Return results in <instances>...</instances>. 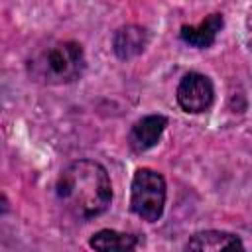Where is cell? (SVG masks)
<instances>
[{"mask_svg": "<svg viewBox=\"0 0 252 252\" xmlns=\"http://www.w3.org/2000/svg\"><path fill=\"white\" fill-rule=\"evenodd\" d=\"M220 28H222V16L211 14L199 26H183L181 28V39L193 47H209L215 41Z\"/></svg>", "mask_w": 252, "mask_h": 252, "instance_id": "cell-7", "label": "cell"}, {"mask_svg": "<svg viewBox=\"0 0 252 252\" xmlns=\"http://www.w3.org/2000/svg\"><path fill=\"white\" fill-rule=\"evenodd\" d=\"M91 246L96 252H134L136 238L132 234L116 232V230H98L91 238Z\"/></svg>", "mask_w": 252, "mask_h": 252, "instance_id": "cell-9", "label": "cell"}, {"mask_svg": "<svg viewBox=\"0 0 252 252\" xmlns=\"http://www.w3.org/2000/svg\"><path fill=\"white\" fill-rule=\"evenodd\" d=\"M32 65L39 79L59 85V83H71L81 75L85 67V57L79 43L59 41L43 49Z\"/></svg>", "mask_w": 252, "mask_h": 252, "instance_id": "cell-2", "label": "cell"}, {"mask_svg": "<svg viewBox=\"0 0 252 252\" xmlns=\"http://www.w3.org/2000/svg\"><path fill=\"white\" fill-rule=\"evenodd\" d=\"M57 195L73 215L93 219L104 213L110 205L112 189L108 173L96 161H73L57 179Z\"/></svg>", "mask_w": 252, "mask_h": 252, "instance_id": "cell-1", "label": "cell"}, {"mask_svg": "<svg viewBox=\"0 0 252 252\" xmlns=\"http://www.w3.org/2000/svg\"><path fill=\"white\" fill-rule=\"evenodd\" d=\"M185 252H244V246L240 238L230 232L205 230L187 242Z\"/></svg>", "mask_w": 252, "mask_h": 252, "instance_id": "cell-5", "label": "cell"}, {"mask_svg": "<svg viewBox=\"0 0 252 252\" xmlns=\"http://www.w3.org/2000/svg\"><path fill=\"white\" fill-rule=\"evenodd\" d=\"M165 181L154 169H138L132 179V211L144 220H158L163 213Z\"/></svg>", "mask_w": 252, "mask_h": 252, "instance_id": "cell-3", "label": "cell"}, {"mask_svg": "<svg viewBox=\"0 0 252 252\" xmlns=\"http://www.w3.org/2000/svg\"><path fill=\"white\" fill-rule=\"evenodd\" d=\"M179 106L187 112H203L213 102V85L201 73H189L181 79L177 89Z\"/></svg>", "mask_w": 252, "mask_h": 252, "instance_id": "cell-4", "label": "cell"}, {"mask_svg": "<svg viewBox=\"0 0 252 252\" xmlns=\"http://www.w3.org/2000/svg\"><path fill=\"white\" fill-rule=\"evenodd\" d=\"M165 126H167V120H165V116H159V114H152V116L138 120L130 132V138H128L130 148L138 154L150 150L159 140Z\"/></svg>", "mask_w": 252, "mask_h": 252, "instance_id": "cell-6", "label": "cell"}, {"mask_svg": "<svg viewBox=\"0 0 252 252\" xmlns=\"http://www.w3.org/2000/svg\"><path fill=\"white\" fill-rule=\"evenodd\" d=\"M148 41V33L140 26H124L114 33V53L120 59H128L138 55Z\"/></svg>", "mask_w": 252, "mask_h": 252, "instance_id": "cell-8", "label": "cell"}]
</instances>
